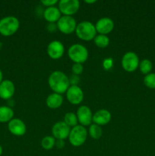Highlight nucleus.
I'll use <instances>...</instances> for the list:
<instances>
[{
	"mask_svg": "<svg viewBox=\"0 0 155 156\" xmlns=\"http://www.w3.org/2000/svg\"><path fill=\"white\" fill-rule=\"evenodd\" d=\"M48 84L53 92L60 94L66 92L70 86L68 77L65 73L59 70H56L50 73L48 78Z\"/></svg>",
	"mask_w": 155,
	"mask_h": 156,
	"instance_id": "obj_1",
	"label": "nucleus"
},
{
	"mask_svg": "<svg viewBox=\"0 0 155 156\" xmlns=\"http://www.w3.org/2000/svg\"><path fill=\"white\" fill-rule=\"evenodd\" d=\"M75 34L79 39L84 41H90L97 36L95 24L89 21H83L77 24Z\"/></svg>",
	"mask_w": 155,
	"mask_h": 156,
	"instance_id": "obj_2",
	"label": "nucleus"
},
{
	"mask_svg": "<svg viewBox=\"0 0 155 156\" xmlns=\"http://www.w3.org/2000/svg\"><path fill=\"white\" fill-rule=\"evenodd\" d=\"M68 56L74 63L83 64L89 57V52L85 46L80 44H74L68 49Z\"/></svg>",
	"mask_w": 155,
	"mask_h": 156,
	"instance_id": "obj_3",
	"label": "nucleus"
},
{
	"mask_svg": "<svg viewBox=\"0 0 155 156\" xmlns=\"http://www.w3.org/2000/svg\"><path fill=\"white\" fill-rule=\"evenodd\" d=\"M20 21L15 16H7L0 20V34L5 37L13 35L18 30Z\"/></svg>",
	"mask_w": 155,
	"mask_h": 156,
	"instance_id": "obj_4",
	"label": "nucleus"
},
{
	"mask_svg": "<svg viewBox=\"0 0 155 156\" xmlns=\"http://www.w3.org/2000/svg\"><path fill=\"white\" fill-rule=\"evenodd\" d=\"M88 137V130L84 126L78 125L71 128L68 141L71 146L74 147H79L86 142Z\"/></svg>",
	"mask_w": 155,
	"mask_h": 156,
	"instance_id": "obj_5",
	"label": "nucleus"
},
{
	"mask_svg": "<svg viewBox=\"0 0 155 156\" xmlns=\"http://www.w3.org/2000/svg\"><path fill=\"white\" fill-rule=\"evenodd\" d=\"M139 63V57L135 52H126L122 58V66L128 73H133L138 69Z\"/></svg>",
	"mask_w": 155,
	"mask_h": 156,
	"instance_id": "obj_6",
	"label": "nucleus"
},
{
	"mask_svg": "<svg viewBox=\"0 0 155 156\" xmlns=\"http://www.w3.org/2000/svg\"><path fill=\"white\" fill-rule=\"evenodd\" d=\"M58 8L63 15L72 16L78 12L80 2L78 0H60L58 3Z\"/></svg>",
	"mask_w": 155,
	"mask_h": 156,
	"instance_id": "obj_7",
	"label": "nucleus"
},
{
	"mask_svg": "<svg viewBox=\"0 0 155 156\" xmlns=\"http://www.w3.org/2000/svg\"><path fill=\"white\" fill-rule=\"evenodd\" d=\"M58 30L65 34H70L75 31L77 22L72 16L62 15L56 23Z\"/></svg>",
	"mask_w": 155,
	"mask_h": 156,
	"instance_id": "obj_8",
	"label": "nucleus"
},
{
	"mask_svg": "<svg viewBox=\"0 0 155 156\" xmlns=\"http://www.w3.org/2000/svg\"><path fill=\"white\" fill-rule=\"evenodd\" d=\"M46 52L51 59H59L62 58L65 53V47L61 41L55 40L49 43Z\"/></svg>",
	"mask_w": 155,
	"mask_h": 156,
	"instance_id": "obj_9",
	"label": "nucleus"
},
{
	"mask_svg": "<svg viewBox=\"0 0 155 156\" xmlns=\"http://www.w3.org/2000/svg\"><path fill=\"white\" fill-rule=\"evenodd\" d=\"M67 100L73 105H80L84 100V91L78 85H70L66 92Z\"/></svg>",
	"mask_w": 155,
	"mask_h": 156,
	"instance_id": "obj_10",
	"label": "nucleus"
},
{
	"mask_svg": "<svg viewBox=\"0 0 155 156\" xmlns=\"http://www.w3.org/2000/svg\"><path fill=\"white\" fill-rule=\"evenodd\" d=\"M78 121L80 125L83 126H88L91 125L93 119V114L91 108L86 105H81L78 108L76 112Z\"/></svg>",
	"mask_w": 155,
	"mask_h": 156,
	"instance_id": "obj_11",
	"label": "nucleus"
},
{
	"mask_svg": "<svg viewBox=\"0 0 155 156\" xmlns=\"http://www.w3.org/2000/svg\"><path fill=\"white\" fill-rule=\"evenodd\" d=\"M71 128L64 121H58L52 127V134L56 140H65L68 138Z\"/></svg>",
	"mask_w": 155,
	"mask_h": 156,
	"instance_id": "obj_12",
	"label": "nucleus"
},
{
	"mask_svg": "<svg viewBox=\"0 0 155 156\" xmlns=\"http://www.w3.org/2000/svg\"><path fill=\"white\" fill-rule=\"evenodd\" d=\"M114 26H115V24H114L113 20L109 17L100 18V19L97 20L95 24L97 32H98L99 34L104 35H107L111 33L113 30Z\"/></svg>",
	"mask_w": 155,
	"mask_h": 156,
	"instance_id": "obj_13",
	"label": "nucleus"
},
{
	"mask_svg": "<svg viewBox=\"0 0 155 156\" xmlns=\"http://www.w3.org/2000/svg\"><path fill=\"white\" fill-rule=\"evenodd\" d=\"M8 129L9 132L16 136H22L26 133L27 126L22 120L18 118H13L9 122Z\"/></svg>",
	"mask_w": 155,
	"mask_h": 156,
	"instance_id": "obj_14",
	"label": "nucleus"
},
{
	"mask_svg": "<svg viewBox=\"0 0 155 156\" xmlns=\"http://www.w3.org/2000/svg\"><path fill=\"white\" fill-rule=\"evenodd\" d=\"M15 86L13 82L9 79L3 80L0 84V98L4 100H9L13 97Z\"/></svg>",
	"mask_w": 155,
	"mask_h": 156,
	"instance_id": "obj_15",
	"label": "nucleus"
},
{
	"mask_svg": "<svg viewBox=\"0 0 155 156\" xmlns=\"http://www.w3.org/2000/svg\"><path fill=\"white\" fill-rule=\"evenodd\" d=\"M112 116L110 112L106 109H100L93 114V123L99 126H104L110 122Z\"/></svg>",
	"mask_w": 155,
	"mask_h": 156,
	"instance_id": "obj_16",
	"label": "nucleus"
},
{
	"mask_svg": "<svg viewBox=\"0 0 155 156\" xmlns=\"http://www.w3.org/2000/svg\"><path fill=\"white\" fill-rule=\"evenodd\" d=\"M44 19L49 23H57L59 18L62 17L59 8L56 6H52V7L46 8L43 10V14Z\"/></svg>",
	"mask_w": 155,
	"mask_h": 156,
	"instance_id": "obj_17",
	"label": "nucleus"
},
{
	"mask_svg": "<svg viewBox=\"0 0 155 156\" xmlns=\"http://www.w3.org/2000/svg\"><path fill=\"white\" fill-rule=\"evenodd\" d=\"M46 106L50 109H57L60 108L63 104V97L62 94L53 92L49 94L46 99Z\"/></svg>",
	"mask_w": 155,
	"mask_h": 156,
	"instance_id": "obj_18",
	"label": "nucleus"
},
{
	"mask_svg": "<svg viewBox=\"0 0 155 156\" xmlns=\"http://www.w3.org/2000/svg\"><path fill=\"white\" fill-rule=\"evenodd\" d=\"M14 111L9 106L0 107V123H7L13 119Z\"/></svg>",
	"mask_w": 155,
	"mask_h": 156,
	"instance_id": "obj_19",
	"label": "nucleus"
},
{
	"mask_svg": "<svg viewBox=\"0 0 155 156\" xmlns=\"http://www.w3.org/2000/svg\"><path fill=\"white\" fill-rule=\"evenodd\" d=\"M88 133L90 136L94 140H99L103 135V129L101 126L95 123H91L90 125L89 129H88Z\"/></svg>",
	"mask_w": 155,
	"mask_h": 156,
	"instance_id": "obj_20",
	"label": "nucleus"
},
{
	"mask_svg": "<svg viewBox=\"0 0 155 156\" xmlns=\"http://www.w3.org/2000/svg\"><path fill=\"white\" fill-rule=\"evenodd\" d=\"M138 68H139L140 72L143 75L146 76V75L151 73L152 69H153V63H152V62L150 59H144L141 61H140Z\"/></svg>",
	"mask_w": 155,
	"mask_h": 156,
	"instance_id": "obj_21",
	"label": "nucleus"
},
{
	"mask_svg": "<svg viewBox=\"0 0 155 156\" xmlns=\"http://www.w3.org/2000/svg\"><path fill=\"white\" fill-rule=\"evenodd\" d=\"M94 44L100 48H106L109 44V38L107 35L98 34L94 37Z\"/></svg>",
	"mask_w": 155,
	"mask_h": 156,
	"instance_id": "obj_22",
	"label": "nucleus"
},
{
	"mask_svg": "<svg viewBox=\"0 0 155 156\" xmlns=\"http://www.w3.org/2000/svg\"><path fill=\"white\" fill-rule=\"evenodd\" d=\"M56 139L53 136H46L41 140V146L45 150H50L55 146Z\"/></svg>",
	"mask_w": 155,
	"mask_h": 156,
	"instance_id": "obj_23",
	"label": "nucleus"
},
{
	"mask_svg": "<svg viewBox=\"0 0 155 156\" xmlns=\"http://www.w3.org/2000/svg\"><path fill=\"white\" fill-rule=\"evenodd\" d=\"M64 122L65 123V124L68 125L70 128L74 127V126H77L78 123V118L76 114L72 112H68L65 114L64 116Z\"/></svg>",
	"mask_w": 155,
	"mask_h": 156,
	"instance_id": "obj_24",
	"label": "nucleus"
},
{
	"mask_svg": "<svg viewBox=\"0 0 155 156\" xmlns=\"http://www.w3.org/2000/svg\"><path fill=\"white\" fill-rule=\"evenodd\" d=\"M143 82L147 88H150V89H155V73H150L144 76Z\"/></svg>",
	"mask_w": 155,
	"mask_h": 156,
	"instance_id": "obj_25",
	"label": "nucleus"
},
{
	"mask_svg": "<svg viewBox=\"0 0 155 156\" xmlns=\"http://www.w3.org/2000/svg\"><path fill=\"white\" fill-rule=\"evenodd\" d=\"M114 65V60L111 57H107L105 58L103 61V63H102V66H103V68L105 70H110L113 67Z\"/></svg>",
	"mask_w": 155,
	"mask_h": 156,
	"instance_id": "obj_26",
	"label": "nucleus"
},
{
	"mask_svg": "<svg viewBox=\"0 0 155 156\" xmlns=\"http://www.w3.org/2000/svg\"><path fill=\"white\" fill-rule=\"evenodd\" d=\"M71 71L74 75L76 76H80L84 71L83 65L81 63H74L71 67Z\"/></svg>",
	"mask_w": 155,
	"mask_h": 156,
	"instance_id": "obj_27",
	"label": "nucleus"
},
{
	"mask_svg": "<svg viewBox=\"0 0 155 156\" xmlns=\"http://www.w3.org/2000/svg\"><path fill=\"white\" fill-rule=\"evenodd\" d=\"M68 79H69L70 85H78V84L80 83V77H79V76L72 74L68 77Z\"/></svg>",
	"mask_w": 155,
	"mask_h": 156,
	"instance_id": "obj_28",
	"label": "nucleus"
},
{
	"mask_svg": "<svg viewBox=\"0 0 155 156\" xmlns=\"http://www.w3.org/2000/svg\"><path fill=\"white\" fill-rule=\"evenodd\" d=\"M40 3L43 6H46V8H48L52 7V6H55V5L59 3V1L58 0H42V1H40Z\"/></svg>",
	"mask_w": 155,
	"mask_h": 156,
	"instance_id": "obj_29",
	"label": "nucleus"
},
{
	"mask_svg": "<svg viewBox=\"0 0 155 156\" xmlns=\"http://www.w3.org/2000/svg\"><path fill=\"white\" fill-rule=\"evenodd\" d=\"M47 30L50 32H55L56 30H58L57 24L56 23H49L47 25Z\"/></svg>",
	"mask_w": 155,
	"mask_h": 156,
	"instance_id": "obj_30",
	"label": "nucleus"
},
{
	"mask_svg": "<svg viewBox=\"0 0 155 156\" xmlns=\"http://www.w3.org/2000/svg\"><path fill=\"white\" fill-rule=\"evenodd\" d=\"M55 146H56L57 149H63L64 146H65V141L61 140H56Z\"/></svg>",
	"mask_w": 155,
	"mask_h": 156,
	"instance_id": "obj_31",
	"label": "nucleus"
},
{
	"mask_svg": "<svg viewBox=\"0 0 155 156\" xmlns=\"http://www.w3.org/2000/svg\"><path fill=\"white\" fill-rule=\"evenodd\" d=\"M84 2L85 3H87V4H94V3H95V2H97V1H96V0H85L84 1Z\"/></svg>",
	"mask_w": 155,
	"mask_h": 156,
	"instance_id": "obj_32",
	"label": "nucleus"
},
{
	"mask_svg": "<svg viewBox=\"0 0 155 156\" xmlns=\"http://www.w3.org/2000/svg\"><path fill=\"white\" fill-rule=\"evenodd\" d=\"M2 79H3V75H2V72L1 71V69H0V84H1V82H2Z\"/></svg>",
	"mask_w": 155,
	"mask_h": 156,
	"instance_id": "obj_33",
	"label": "nucleus"
},
{
	"mask_svg": "<svg viewBox=\"0 0 155 156\" xmlns=\"http://www.w3.org/2000/svg\"><path fill=\"white\" fill-rule=\"evenodd\" d=\"M2 152H3L2 147V146H1V145H0V156H1L2 154Z\"/></svg>",
	"mask_w": 155,
	"mask_h": 156,
	"instance_id": "obj_34",
	"label": "nucleus"
}]
</instances>
